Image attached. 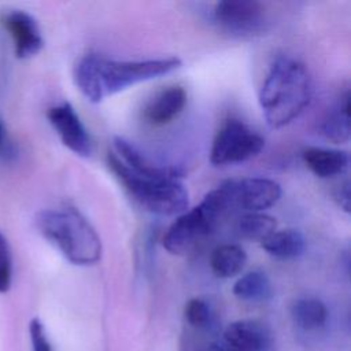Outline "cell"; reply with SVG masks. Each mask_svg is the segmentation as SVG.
<instances>
[{
	"label": "cell",
	"mask_w": 351,
	"mask_h": 351,
	"mask_svg": "<svg viewBox=\"0 0 351 351\" xmlns=\"http://www.w3.org/2000/svg\"><path fill=\"white\" fill-rule=\"evenodd\" d=\"M237 230L243 237L262 243L277 230V221L267 214L247 213L239 219Z\"/></svg>",
	"instance_id": "obj_21"
},
{
	"label": "cell",
	"mask_w": 351,
	"mask_h": 351,
	"mask_svg": "<svg viewBox=\"0 0 351 351\" xmlns=\"http://www.w3.org/2000/svg\"><path fill=\"white\" fill-rule=\"evenodd\" d=\"M226 351H270V329L256 319H240L229 324L222 333Z\"/></svg>",
	"instance_id": "obj_12"
},
{
	"label": "cell",
	"mask_w": 351,
	"mask_h": 351,
	"mask_svg": "<svg viewBox=\"0 0 351 351\" xmlns=\"http://www.w3.org/2000/svg\"><path fill=\"white\" fill-rule=\"evenodd\" d=\"M306 166L319 178H330L341 174L350 163L346 151L310 147L302 154Z\"/></svg>",
	"instance_id": "obj_14"
},
{
	"label": "cell",
	"mask_w": 351,
	"mask_h": 351,
	"mask_svg": "<svg viewBox=\"0 0 351 351\" xmlns=\"http://www.w3.org/2000/svg\"><path fill=\"white\" fill-rule=\"evenodd\" d=\"M214 333L189 329L182 343V351H226L222 341L214 337Z\"/></svg>",
	"instance_id": "obj_22"
},
{
	"label": "cell",
	"mask_w": 351,
	"mask_h": 351,
	"mask_svg": "<svg viewBox=\"0 0 351 351\" xmlns=\"http://www.w3.org/2000/svg\"><path fill=\"white\" fill-rule=\"evenodd\" d=\"M293 322L303 330H315L328 319L326 306L315 298L298 299L291 308Z\"/></svg>",
	"instance_id": "obj_19"
},
{
	"label": "cell",
	"mask_w": 351,
	"mask_h": 351,
	"mask_svg": "<svg viewBox=\"0 0 351 351\" xmlns=\"http://www.w3.org/2000/svg\"><path fill=\"white\" fill-rule=\"evenodd\" d=\"M263 148L262 134L243 121L230 118L221 125L213 140L210 162L214 166L241 163L258 156Z\"/></svg>",
	"instance_id": "obj_6"
},
{
	"label": "cell",
	"mask_w": 351,
	"mask_h": 351,
	"mask_svg": "<svg viewBox=\"0 0 351 351\" xmlns=\"http://www.w3.org/2000/svg\"><path fill=\"white\" fill-rule=\"evenodd\" d=\"M213 21L222 32L237 37L262 34L269 25L265 5L254 0L218 1L213 8Z\"/></svg>",
	"instance_id": "obj_7"
},
{
	"label": "cell",
	"mask_w": 351,
	"mask_h": 351,
	"mask_svg": "<svg viewBox=\"0 0 351 351\" xmlns=\"http://www.w3.org/2000/svg\"><path fill=\"white\" fill-rule=\"evenodd\" d=\"M18 156V149L14 141H11L5 133L4 125L0 122V158L3 160L11 162L15 160Z\"/></svg>",
	"instance_id": "obj_25"
},
{
	"label": "cell",
	"mask_w": 351,
	"mask_h": 351,
	"mask_svg": "<svg viewBox=\"0 0 351 351\" xmlns=\"http://www.w3.org/2000/svg\"><path fill=\"white\" fill-rule=\"evenodd\" d=\"M29 336L33 351H53L47 336L45 328L38 318H33L29 324Z\"/></svg>",
	"instance_id": "obj_24"
},
{
	"label": "cell",
	"mask_w": 351,
	"mask_h": 351,
	"mask_svg": "<svg viewBox=\"0 0 351 351\" xmlns=\"http://www.w3.org/2000/svg\"><path fill=\"white\" fill-rule=\"evenodd\" d=\"M311 78L304 64L289 56L277 58L259 89V106L270 128L291 123L308 106Z\"/></svg>",
	"instance_id": "obj_2"
},
{
	"label": "cell",
	"mask_w": 351,
	"mask_h": 351,
	"mask_svg": "<svg viewBox=\"0 0 351 351\" xmlns=\"http://www.w3.org/2000/svg\"><path fill=\"white\" fill-rule=\"evenodd\" d=\"M321 134L333 143H347L351 136L350 128V90L346 89L344 95L337 103L326 112L321 125Z\"/></svg>",
	"instance_id": "obj_15"
},
{
	"label": "cell",
	"mask_w": 351,
	"mask_h": 351,
	"mask_svg": "<svg viewBox=\"0 0 351 351\" xmlns=\"http://www.w3.org/2000/svg\"><path fill=\"white\" fill-rule=\"evenodd\" d=\"M36 225L70 263L90 266L101 258V241L90 222L75 208H47L37 214Z\"/></svg>",
	"instance_id": "obj_3"
},
{
	"label": "cell",
	"mask_w": 351,
	"mask_h": 351,
	"mask_svg": "<svg viewBox=\"0 0 351 351\" xmlns=\"http://www.w3.org/2000/svg\"><path fill=\"white\" fill-rule=\"evenodd\" d=\"M335 199L340 208H343L346 213L350 211V184L348 181L339 185V188L335 192Z\"/></svg>",
	"instance_id": "obj_26"
},
{
	"label": "cell",
	"mask_w": 351,
	"mask_h": 351,
	"mask_svg": "<svg viewBox=\"0 0 351 351\" xmlns=\"http://www.w3.org/2000/svg\"><path fill=\"white\" fill-rule=\"evenodd\" d=\"M233 295L245 302H265L271 298L273 288L266 273L252 270L234 282Z\"/></svg>",
	"instance_id": "obj_18"
},
{
	"label": "cell",
	"mask_w": 351,
	"mask_h": 351,
	"mask_svg": "<svg viewBox=\"0 0 351 351\" xmlns=\"http://www.w3.org/2000/svg\"><path fill=\"white\" fill-rule=\"evenodd\" d=\"M261 245L269 255L281 261H289L304 252L306 240L296 229H282L273 232L261 243Z\"/></svg>",
	"instance_id": "obj_16"
},
{
	"label": "cell",
	"mask_w": 351,
	"mask_h": 351,
	"mask_svg": "<svg viewBox=\"0 0 351 351\" xmlns=\"http://www.w3.org/2000/svg\"><path fill=\"white\" fill-rule=\"evenodd\" d=\"M12 281V254L5 236L0 232V293L10 289Z\"/></svg>",
	"instance_id": "obj_23"
},
{
	"label": "cell",
	"mask_w": 351,
	"mask_h": 351,
	"mask_svg": "<svg viewBox=\"0 0 351 351\" xmlns=\"http://www.w3.org/2000/svg\"><path fill=\"white\" fill-rule=\"evenodd\" d=\"M181 66L177 56L115 60L97 53H86L74 69V81L81 93L92 103L122 92L136 84L166 75Z\"/></svg>",
	"instance_id": "obj_1"
},
{
	"label": "cell",
	"mask_w": 351,
	"mask_h": 351,
	"mask_svg": "<svg viewBox=\"0 0 351 351\" xmlns=\"http://www.w3.org/2000/svg\"><path fill=\"white\" fill-rule=\"evenodd\" d=\"M115 155L134 173L158 180H181L184 170L174 165L162 163L141 151L136 144L123 138H114Z\"/></svg>",
	"instance_id": "obj_10"
},
{
	"label": "cell",
	"mask_w": 351,
	"mask_h": 351,
	"mask_svg": "<svg viewBox=\"0 0 351 351\" xmlns=\"http://www.w3.org/2000/svg\"><path fill=\"white\" fill-rule=\"evenodd\" d=\"M1 23L12 38L16 58H32L41 51L44 38L37 21L29 12L22 10L8 11L3 15Z\"/></svg>",
	"instance_id": "obj_11"
},
{
	"label": "cell",
	"mask_w": 351,
	"mask_h": 351,
	"mask_svg": "<svg viewBox=\"0 0 351 351\" xmlns=\"http://www.w3.org/2000/svg\"><path fill=\"white\" fill-rule=\"evenodd\" d=\"M184 317L191 330L217 332L218 322L215 311L213 310L211 304L202 298H193L188 300L185 304Z\"/></svg>",
	"instance_id": "obj_20"
},
{
	"label": "cell",
	"mask_w": 351,
	"mask_h": 351,
	"mask_svg": "<svg viewBox=\"0 0 351 351\" xmlns=\"http://www.w3.org/2000/svg\"><path fill=\"white\" fill-rule=\"evenodd\" d=\"M229 213L225 196L219 186L210 191L203 200L177 215L163 234L162 245L173 255H184L208 236L218 221Z\"/></svg>",
	"instance_id": "obj_5"
},
{
	"label": "cell",
	"mask_w": 351,
	"mask_h": 351,
	"mask_svg": "<svg viewBox=\"0 0 351 351\" xmlns=\"http://www.w3.org/2000/svg\"><path fill=\"white\" fill-rule=\"evenodd\" d=\"M186 104V92L180 85L167 86L154 96L144 110L147 122L162 126L177 118Z\"/></svg>",
	"instance_id": "obj_13"
},
{
	"label": "cell",
	"mask_w": 351,
	"mask_h": 351,
	"mask_svg": "<svg viewBox=\"0 0 351 351\" xmlns=\"http://www.w3.org/2000/svg\"><path fill=\"white\" fill-rule=\"evenodd\" d=\"M247 263L245 251L237 244H222L217 247L210 258V265L217 277L230 278L239 274Z\"/></svg>",
	"instance_id": "obj_17"
},
{
	"label": "cell",
	"mask_w": 351,
	"mask_h": 351,
	"mask_svg": "<svg viewBox=\"0 0 351 351\" xmlns=\"http://www.w3.org/2000/svg\"><path fill=\"white\" fill-rule=\"evenodd\" d=\"M107 163L130 197L144 210L177 217L188 210L189 195L181 180H158L132 171L114 152L107 155Z\"/></svg>",
	"instance_id": "obj_4"
},
{
	"label": "cell",
	"mask_w": 351,
	"mask_h": 351,
	"mask_svg": "<svg viewBox=\"0 0 351 351\" xmlns=\"http://www.w3.org/2000/svg\"><path fill=\"white\" fill-rule=\"evenodd\" d=\"M219 188L223 192L229 211L243 210L247 213H259L276 204L281 197L280 184L263 177L228 180Z\"/></svg>",
	"instance_id": "obj_8"
},
{
	"label": "cell",
	"mask_w": 351,
	"mask_h": 351,
	"mask_svg": "<svg viewBox=\"0 0 351 351\" xmlns=\"http://www.w3.org/2000/svg\"><path fill=\"white\" fill-rule=\"evenodd\" d=\"M47 118L64 147L82 158L92 155L93 143L90 134L69 101H62L48 108Z\"/></svg>",
	"instance_id": "obj_9"
}]
</instances>
